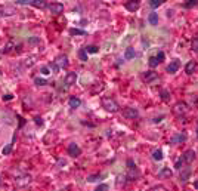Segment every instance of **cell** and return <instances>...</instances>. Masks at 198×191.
I'll use <instances>...</instances> for the list:
<instances>
[{
	"label": "cell",
	"instance_id": "obj_1",
	"mask_svg": "<svg viewBox=\"0 0 198 191\" xmlns=\"http://www.w3.org/2000/svg\"><path fill=\"white\" fill-rule=\"evenodd\" d=\"M127 164V178L130 179V181H135V179H138L139 178V169H138V166L135 164V161L132 160V158H129L126 161Z\"/></svg>",
	"mask_w": 198,
	"mask_h": 191
},
{
	"label": "cell",
	"instance_id": "obj_2",
	"mask_svg": "<svg viewBox=\"0 0 198 191\" xmlns=\"http://www.w3.org/2000/svg\"><path fill=\"white\" fill-rule=\"evenodd\" d=\"M101 104H102V107H104L107 111H109V113H117V111L120 110V105L117 104V101L112 99V98H108V96L102 98Z\"/></svg>",
	"mask_w": 198,
	"mask_h": 191
},
{
	"label": "cell",
	"instance_id": "obj_3",
	"mask_svg": "<svg viewBox=\"0 0 198 191\" xmlns=\"http://www.w3.org/2000/svg\"><path fill=\"white\" fill-rule=\"evenodd\" d=\"M55 64L59 67V68H67L68 67V56L67 55H58L56 58H55Z\"/></svg>",
	"mask_w": 198,
	"mask_h": 191
},
{
	"label": "cell",
	"instance_id": "obj_4",
	"mask_svg": "<svg viewBox=\"0 0 198 191\" xmlns=\"http://www.w3.org/2000/svg\"><path fill=\"white\" fill-rule=\"evenodd\" d=\"M182 160H183V163L191 164V163L195 160V151H194V150H186V151L182 154Z\"/></svg>",
	"mask_w": 198,
	"mask_h": 191
},
{
	"label": "cell",
	"instance_id": "obj_5",
	"mask_svg": "<svg viewBox=\"0 0 198 191\" xmlns=\"http://www.w3.org/2000/svg\"><path fill=\"white\" fill-rule=\"evenodd\" d=\"M186 111H188V105L185 104V102H178V104H175V107H173V113L176 116H183Z\"/></svg>",
	"mask_w": 198,
	"mask_h": 191
},
{
	"label": "cell",
	"instance_id": "obj_6",
	"mask_svg": "<svg viewBox=\"0 0 198 191\" xmlns=\"http://www.w3.org/2000/svg\"><path fill=\"white\" fill-rule=\"evenodd\" d=\"M123 116L126 117V119H136L138 116H139V111L136 110V108H132V107H127L123 110Z\"/></svg>",
	"mask_w": 198,
	"mask_h": 191
},
{
	"label": "cell",
	"instance_id": "obj_7",
	"mask_svg": "<svg viewBox=\"0 0 198 191\" xmlns=\"http://www.w3.org/2000/svg\"><path fill=\"white\" fill-rule=\"evenodd\" d=\"M67 151H68V154L71 157H78L81 154V148H80L77 144H74V142L68 145V150H67Z\"/></svg>",
	"mask_w": 198,
	"mask_h": 191
},
{
	"label": "cell",
	"instance_id": "obj_8",
	"mask_svg": "<svg viewBox=\"0 0 198 191\" xmlns=\"http://www.w3.org/2000/svg\"><path fill=\"white\" fill-rule=\"evenodd\" d=\"M75 82H77V73H68L67 76H65V79H64V83H65V86H72V85H75Z\"/></svg>",
	"mask_w": 198,
	"mask_h": 191
},
{
	"label": "cell",
	"instance_id": "obj_9",
	"mask_svg": "<svg viewBox=\"0 0 198 191\" xmlns=\"http://www.w3.org/2000/svg\"><path fill=\"white\" fill-rule=\"evenodd\" d=\"M47 8H49V11H50L53 15H59V14L64 12V5H62V3H52V5H49Z\"/></svg>",
	"mask_w": 198,
	"mask_h": 191
},
{
	"label": "cell",
	"instance_id": "obj_10",
	"mask_svg": "<svg viewBox=\"0 0 198 191\" xmlns=\"http://www.w3.org/2000/svg\"><path fill=\"white\" fill-rule=\"evenodd\" d=\"M186 133L185 132H179V133H176L175 136H172L170 139V144H182V142H185L186 141Z\"/></svg>",
	"mask_w": 198,
	"mask_h": 191
},
{
	"label": "cell",
	"instance_id": "obj_11",
	"mask_svg": "<svg viewBox=\"0 0 198 191\" xmlns=\"http://www.w3.org/2000/svg\"><path fill=\"white\" fill-rule=\"evenodd\" d=\"M180 68V62H179V59H173L169 65H167V73H176L178 70Z\"/></svg>",
	"mask_w": 198,
	"mask_h": 191
},
{
	"label": "cell",
	"instance_id": "obj_12",
	"mask_svg": "<svg viewBox=\"0 0 198 191\" xmlns=\"http://www.w3.org/2000/svg\"><path fill=\"white\" fill-rule=\"evenodd\" d=\"M157 79H158V74H157L155 71H152V70H151V71H146L144 74V80H146L148 83H151V82H154V80H157Z\"/></svg>",
	"mask_w": 198,
	"mask_h": 191
},
{
	"label": "cell",
	"instance_id": "obj_13",
	"mask_svg": "<svg viewBox=\"0 0 198 191\" xmlns=\"http://www.w3.org/2000/svg\"><path fill=\"white\" fill-rule=\"evenodd\" d=\"M15 182H17V185H27V184L31 182V176L30 175H22V176L15 179Z\"/></svg>",
	"mask_w": 198,
	"mask_h": 191
},
{
	"label": "cell",
	"instance_id": "obj_14",
	"mask_svg": "<svg viewBox=\"0 0 198 191\" xmlns=\"http://www.w3.org/2000/svg\"><path fill=\"white\" fill-rule=\"evenodd\" d=\"M30 5L34 6V8H38V9H44V8L49 6L47 2H44V0H30Z\"/></svg>",
	"mask_w": 198,
	"mask_h": 191
},
{
	"label": "cell",
	"instance_id": "obj_15",
	"mask_svg": "<svg viewBox=\"0 0 198 191\" xmlns=\"http://www.w3.org/2000/svg\"><path fill=\"white\" fill-rule=\"evenodd\" d=\"M124 8H126L129 12H135L139 9V2H126L124 3Z\"/></svg>",
	"mask_w": 198,
	"mask_h": 191
},
{
	"label": "cell",
	"instance_id": "obj_16",
	"mask_svg": "<svg viewBox=\"0 0 198 191\" xmlns=\"http://www.w3.org/2000/svg\"><path fill=\"white\" fill-rule=\"evenodd\" d=\"M15 139H17V136H14V138H12V142H11V144H8L6 147H3V148H2V154H3V156H8V154H11V153H12V147H14Z\"/></svg>",
	"mask_w": 198,
	"mask_h": 191
},
{
	"label": "cell",
	"instance_id": "obj_17",
	"mask_svg": "<svg viewBox=\"0 0 198 191\" xmlns=\"http://www.w3.org/2000/svg\"><path fill=\"white\" fill-rule=\"evenodd\" d=\"M172 175H173V172H172L170 168H163L161 171L158 172V176L160 178H172Z\"/></svg>",
	"mask_w": 198,
	"mask_h": 191
},
{
	"label": "cell",
	"instance_id": "obj_18",
	"mask_svg": "<svg viewBox=\"0 0 198 191\" xmlns=\"http://www.w3.org/2000/svg\"><path fill=\"white\" fill-rule=\"evenodd\" d=\"M197 68V64H195V61H189L188 64H186V67H185V73L186 74H192L194 71Z\"/></svg>",
	"mask_w": 198,
	"mask_h": 191
},
{
	"label": "cell",
	"instance_id": "obj_19",
	"mask_svg": "<svg viewBox=\"0 0 198 191\" xmlns=\"http://www.w3.org/2000/svg\"><path fill=\"white\" fill-rule=\"evenodd\" d=\"M68 104L71 108H78L80 105H81V101H80V98H75V96H71L70 99H68Z\"/></svg>",
	"mask_w": 198,
	"mask_h": 191
},
{
	"label": "cell",
	"instance_id": "obj_20",
	"mask_svg": "<svg viewBox=\"0 0 198 191\" xmlns=\"http://www.w3.org/2000/svg\"><path fill=\"white\" fill-rule=\"evenodd\" d=\"M148 22H149L151 25H157V24H158V14H155V12L149 14V17H148Z\"/></svg>",
	"mask_w": 198,
	"mask_h": 191
},
{
	"label": "cell",
	"instance_id": "obj_21",
	"mask_svg": "<svg viewBox=\"0 0 198 191\" xmlns=\"http://www.w3.org/2000/svg\"><path fill=\"white\" fill-rule=\"evenodd\" d=\"M189 176H191V171H189V169H186V171L180 172L179 179H180V181H183V182H186V181L189 179Z\"/></svg>",
	"mask_w": 198,
	"mask_h": 191
},
{
	"label": "cell",
	"instance_id": "obj_22",
	"mask_svg": "<svg viewBox=\"0 0 198 191\" xmlns=\"http://www.w3.org/2000/svg\"><path fill=\"white\" fill-rule=\"evenodd\" d=\"M135 58V49L133 48H127L124 52V59H133Z\"/></svg>",
	"mask_w": 198,
	"mask_h": 191
},
{
	"label": "cell",
	"instance_id": "obj_23",
	"mask_svg": "<svg viewBox=\"0 0 198 191\" xmlns=\"http://www.w3.org/2000/svg\"><path fill=\"white\" fill-rule=\"evenodd\" d=\"M84 51H86L87 53H98L99 48H98V46H95V45H89V46H86V48H84Z\"/></svg>",
	"mask_w": 198,
	"mask_h": 191
},
{
	"label": "cell",
	"instance_id": "obj_24",
	"mask_svg": "<svg viewBox=\"0 0 198 191\" xmlns=\"http://www.w3.org/2000/svg\"><path fill=\"white\" fill-rule=\"evenodd\" d=\"M152 158L157 160V161L163 160V151L161 150H154V153H152Z\"/></svg>",
	"mask_w": 198,
	"mask_h": 191
},
{
	"label": "cell",
	"instance_id": "obj_25",
	"mask_svg": "<svg viewBox=\"0 0 198 191\" xmlns=\"http://www.w3.org/2000/svg\"><path fill=\"white\" fill-rule=\"evenodd\" d=\"M34 83L37 86H44V85H47V80L43 77H34Z\"/></svg>",
	"mask_w": 198,
	"mask_h": 191
},
{
	"label": "cell",
	"instance_id": "obj_26",
	"mask_svg": "<svg viewBox=\"0 0 198 191\" xmlns=\"http://www.w3.org/2000/svg\"><path fill=\"white\" fill-rule=\"evenodd\" d=\"M70 34L71 36H84L86 31H84V30H78V28H71V30H70Z\"/></svg>",
	"mask_w": 198,
	"mask_h": 191
},
{
	"label": "cell",
	"instance_id": "obj_27",
	"mask_svg": "<svg viewBox=\"0 0 198 191\" xmlns=\"http://www.w3.org/2000/svg\"><path fill=\"white\" fill-rule=\"evenodd\" d=\"M163 3H164V0H151V2H149V6L155 9V8H160Z\"/></svg>",
	"mask_w": 198,
	"mask_h": 191
},
{
	"label": "cell",
	"instance_id": "obj_28",
	"mask_svg": "<svg viewBox=\"0 0 198 191\" xmlns=\"http://www.w3.org/2000/svg\"><path fill=\"white\" fill-rule=\"evenodd\" d=\"M158 64H160V62H158V59H157L155 56H151V58H149V67H151V68H155Z\"/></svg>",
	"mask_w": 198,
	"mask_h": 191
},
{
	"label": "cell",
	"instance_id": "obj_29",
	"mask_svg": "<svg viewBox=\"0 0 198 191\" xmlns=\"http://www.w3.org/2000/svg\"><path fill=\"white\" fill-rule=\"evenodd\" d=\"M47 68L50 70V73H55V74H56V73L59 71V67H58V65L55 64V61H53V62H50V64L47 65Z\"/></svg>",
	"mask_w": 198,
	"mask_h": 191
},
{
	"label": "cell",
	"instance_id": "obj_30",
	"mask_svg": "<svg viewBox=\"0 0 198 191\" xmlns=\"http://www.w3.org/2000/svg\"><path fill=\"white\" fill-rule=\"evenodd\" d=\"M78 58H80L81 61H87V52H86L84 49H80V51H78Z\"/></svg>",
	"mask_w": 198,
	"mask_h": 191
},
{
	"label": "cell",
	"instance_id": "obj_31",
	"mask_svg": "<svg viewBox=\"0 0 198 191\" xmlns=\"http://www.w3.org/2000/svg\"><path fill=\"white\" fill-rule=\"evenodd\" d=\"M108 190H109V187L107 185V184H101V185L96 187V190L95 191H108Z\"/></svg>",
	"mask_w": 198,
	"mask_h": 191
},
{
	"label": "cell",
	"instance_id": "obj_32",
	"mask_svg": "<svg viewBox=\"0 0 198 191\" xmlns=\"http://www.w3.org/2000/svg\"><path fill=\"white\" fill-rule=\"evenodd\" d=\"M197 5H198L197 0H189V2L185 3V8H194V6H197Z\"/></svg>",
	"mask_w": 198,
	"mask_h": 191
},
{
	"label": "cell",
	"instance_id": "obj_33",
	"mask_svg": "<svg viewBox=\"0 0 198 191\" xmlns=\"http://www.w3.org/2000/svg\"><path fill=\"white\" fill-rule=\"evenodd\" d=\"M2 12H3V15H12V14H14V9L8 6V8H5V9H2Z\"/></svg>",
	"mask_w": 198,
	"mask_h": 191
},
{
	"label": "cell",
	"instance_id": "obj_34",
	"mask_svg": "<svg viewBox=\"0 0 198 191\" xmlns=\"http://www.w3.org/2000/svg\"><path fill=\"white\" fill-rule=\"evenodd\" d=\"M161 98L164 99V101H169V98H170V93H169V90H161Z\"/></svg>",
	"mask_w": 198,
	"mask_h": 191
},
{
	"label": "cell",
	"instance_id": "obj_35",
	"mask_svg": "<svg viewBox=\"0 0 198 191\" xmlns=\"http://www.w3.org/2000/svg\"><path fill=\"white\" fill-rule=\"evenodd\" d=\"M149 191H167V190H166V187H163V185H154Z\"/></svg>",
	"mask_w": 198,
	"mask_h": 191
},
{
	"label": "cell",
	"instance_id": "obj_36",
	"mask_svg": "<svg viewBox=\"0 0 198 191\" xmlns=\"http://www.w3.org/2000/svg\"><path fill=\"white\" fill-rule=\"evenodd\" d=\"M28 43H30V45H38V43H40V39H38V37H31V39L28 40Z\"/></svg>",
	"mask_w": 198,
	"mask_h": 191
},
{
	"label": "cell",
	"instance_id": "obj_37",
	"mask_svg": "<svg viewBox=\"0 0 198 191\" xmlns=\"http://www.w3.org/2000/svg\"><path fill=\"white\" fill-rule=\"evenodd\" d=\"M99 176H101L99 174H96V175H90V176H87V181H89V182H93V181H96V179H98Z\"/></svg>",
	"mask_w": 198,
	"mask_h": 191
},
{
	"label": "cell",
	"instance_id": "obj_38",
	"mask_svg": "<svg viewBox=\"0 0 198 191\" xmlns=\"http://www.w3.org/2000/svg\"><path fill=\"white\" fill-rule=\"evenodd\" d=\"M182 166H183V160H182V158H180V160H178V161H176V163H175V168H176V169H182Z\"/></svg>",
	"mask_w": 198,
	"mask_h": 191
},
{
	"label": "cell",
	"instance_id": "obj_39",
	"mask_svg": "<svg viewBox=\"0 0 198 191\" xmlns=\"http://www.w3.org/2000/svg\"><path fill=\"white\" fill-rule=\"evenodd\" d=\"M41 74L43 76H49L50 74V70L47 68V67H41Z\"/></svg>",
	"mask_w": 198,
	"mask_h": 191
},
{
	"label": "cell",
	"instance_id": "obj_40",
	"mask_svg": "<svg viewBox=\"0 0 198 191\" xmlns=\"http://www.w3.org/2000/svg\"><path fill=\"white\" fill-rule=\"evenodd\" d=\"M155 58L158 59V62H163V61H164V52H158Z\"/></svg>",
	"mask_w": 198,
	"mask_h": 191
},
{
	"label": "cell",
	"instance_id": "obj_41",
	"mask_svg": "<svg viewBox=\"0 0 198 191\" xmlns=\"http://www.w3.org/2000/svg\"><path fill=\"white\" fill-rule=\"evenodd\" d=\"M12 98H14V95H12V93H6V95L3 96V101H11Z\"/></svg>",
	"mask_w": 198,
	"mask_h": 191
},
{
	"label": "cell",
	"instance_id": "obj_42",
	"mask_svg": "<svg viewBox=\"0 0 198 191\" xmlns=\"http://www.w3.org/2000/svg\"><path fill=\"white\" fill-rule=\"evenodd\" d=\"M33 59H34V58H30V59H27V61H25V65H27V67H31V65L34 64V61H33Z\"/></svg>",
	"mask_w": 198,
	"mask_h": 191
},
{
	"label": "cell",
	"instance_id": "obj_43",
	"mask_svg": "<svg viewBox=\"0 0 198 191\" xmlns=\"http://www.w3.org/2000/svg\"><path fill=\"white\" fill-rule=\"evenodd\" d=\"M34 122H36V124L41 126V124H43V119H41V117H36V119H34Z\"/></svg>",
	"mask_w": 198,
	"mask_h": 191
},
{
	"label": "cell",
	"instance_id": "obj_44",
	"mask_svg": "<svg viewBox=\"0 0 198 191\" xmlns=\"http://www.w3.org/2000/svg\"><path fill=\"white\" fill-rule=\"evenodd\" d=\"M163 119H164V116H160V117H155V119L152 120V122H154V123H160Z\"/></svg>",
	"mask_w": 198,
	"mask_h": 191
},
{
	"label": "cell",
	"instance_id": "obj_45",
	"mask_svg": "<svg viewBox=\"0 0 198 191\" xmlns=\"http://www.w3.org/2000/svg\"><path fill=\"white\" fill-rule=\"evenodd\" d=\"M192 49H194V51H197V52H198V40H195V42L192 43Z\"/></svg>",
	"mask_w": 198,
	"mask_h": 191
},
{
	"label": "cell",
	"instance_id": "obj_46",
	"mask_svg": "<svg viewBox=\"0 0 198 191\" xmlns=\"http://www.w3.org/2000/svg\"><path fill=\"white\" fill-rule=\"evenodd\" d=\"M18 119H19V126H22V124H24V119H22L21 116H18Z\"/></svg>",
	"mask_w": 198,
	"mask_h": 191
},
{
	"label": "cell",
	"instance_id": "obj_47",
	"mask_svg": "<svg viewBox=\"0 0 198 191\" xmlns=\"http://www.w3.org/2000/svg\"><path fill=\"white\" fill-rule=\"evenodd\" d=\"M194 187H195V188H198V181H195V182H194Z\"/></svg>",
	"mask_w": 198,
	"mask_h": 191
},
{
	"label": "cell",
	"instance_id": "obj_48",
	"mask_svg": "<svg viewBox=\"0 0 198 191\" xmlns=\"http://www.w3.org/2000/svg\"><path fill=\"white\" fill-rule=\"evenodd\" d=\"M3 17V12H2V9H0V18Z\"/></svg>",
	"mask_w": 198,
	"mask_h": 191
},
{
	"label": "cell",
	"instance_id": "obj_49",
	"mask_svg": "<svg viewBox=\"0 0 198 191\" xmlns=\"http://www.w3.org/2000/svg\"><path fill=\"white\" fill-rule=\"evenodd\" d=\"M197 135H198V127H197Z\"/></svg>",
	"mask_w": 198,
	"mask_h": 191
}]
</instances>
